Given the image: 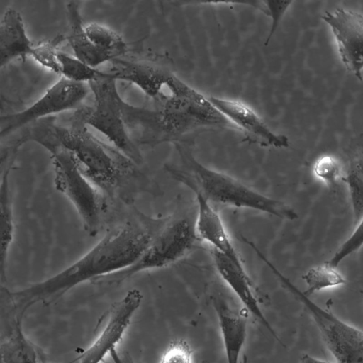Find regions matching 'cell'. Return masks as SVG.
I'll list each match as a JSON object with an SVG mask.
<instances>
[{
	"label": "cell",
	"instance_id": "28",
	"mask_svg": "<svg viewBox=\"0 0 363 363\" xmlns=\"http://www.w3.org/2000/svg\"><path fill=\"white\" fill-rule=\"evenodd\" d=\"M193 350L182 339L172 341L158 363H191Z\"/></svg>",
	"mask_w": 363,
	"mask_h": 363
},
{
	"label": "cell",
	"instance_id": "5",
	"mask_svg": "<svg viewBox=\"0 0 363 363\" xmlns=\"http://www.w3.org/2000/svg\"><path fill=\"white\" fill-rule=\"evenodd\" d=\"M52 117L35 121L24 128L26 142H35L50 153L57 191L73 205L84 231L95 237L102 229L108 213V199L80 171L73 155L55 139Z\"/></svg>",
	"mask_w": 363,
	"mask_h": 363
},
{
	"label": "cell",
	"instance_id": "8",
	"mask_svg": "<svg viewBox=\"0 0 363 363\" xmlns=\"http://www.w3.org/2000/svg\"><path fill=\"white\" fill-rule=\"evenodd\" d=\"M256 255L308 311L335 362L363 363L362 331L314 303L283 274L261 251L257 250Z\"/></svg>",
	"mask_w": 363,
	"mask_h": 363
},
{
	"label": "cell",
	"instance_id": "14",
	"mask_svg": "<svg viewBox=\"0 0 363 363\" xmlns=\"http://www.w3.org/2000/svg\"><path fill=\"white\" fill-rule=\"evenodd\" d=\"M197 203L194 228L200 241L227 257L242 272H246L240 257L235 248L223 223L213 206L203 196L195 194Z\"/></svg>",
	"mask_w": 363,
	"mask_h": 363
},
{
	"label": "cell",
	"instance_id": "18",
	"mask_svg": "<svg viewBox=\"0 0 363 363\" xmlns=\"http://www.w3.org/2000/svg\"><path fill=\"white\" fill-rule=\"evenodd\" d=\"M68 20V41L74 56L85 64L98 68L106 62H110L113 58L99 50L90 42L83 23L79 4L77 1H71L66 5Z\"/></svg>",
	"mask_w": 363,
	"mask_h": 363
},
{
	"label": "cell",
	"instance_id": "11",
	"mask_svg": "<svg viewBox=\"0 0 363 363\" xmlns=\"http://www.w3.org/2000/svg\"><path fill=\"white\" fill-rule=\"evenodd\" d=\"M143 296L137 289L129 290L110 310L109 317L96 340L79 357V363H101L122 339L139 308Z\"/></svg>",
	"mask_w": 363,
	"mask_h": 363
},
{
	"label": "cell",
	"instance_id": "13",
	"mask_svg": "<svg viewBox=\"0 0 363 363\" xmlns=\"http://www.w3.org/2000/svg\"><path fill=\"white\" fill-rule=\"evenodd\" d=\"M106 70L116 81L122 80L138 87L155 101L164 94L169 79L174 74L164 63L150 59H125L119 57L109 62Z\"/></svg>",
	"mask_w": 363,
	"mask_h": 363
},
{
	"label": "cell",
	"instance_id": "6",
	"mask_svg": "<svg viewBox=\"0 0 363 363\" xmlns=\"http://www.w3.org/2000/svg\"><path fill=\"white\" fill-rule=\"evenodd\" d=\"M194 221L195 217L188 213L169 216L166 223L130 266L91 282L98 285H118L136 274L163 268L184 258L200 241L195 232Z\"/></svg>",
	"mask_w": 363,
	"mask_h": 363
},
{
	"label": "cell",
	"instance_id": "27",
	"mask_svg": "<svg viewBox=\"0 0 363 363\" xmlns=\"http://www.w3.org/2000/svg\"><path fill=\"white\" fill-rule=\"evenodd\" d=\"M292 1H253L251 2V5H253L264 12L267 16L272 18V25L270 27L268 37L265 41V46H267L276 31L279 23L283 16L286 13V10L289 8Z\"/></svg>",
	"mask_w": 363,
	"mask_h": 363
},
{
	"label": "cell",
	"instance_id": "2",
	"mask_svg": "<svg viewBox=\"0 0 363 363\" xmlns=\"http://www.w3.org/2000/svg\"><path fill=\"white\" fill-rule=\"evenodd\" d=\"M166 87L169 94L164 93L156 101L158 106L155 108L124 102V121L130 136L138 147L183 142L184 137L198 130L230 129L238 131L208 96L174 74Z\"/></svg>",
	"mask_w": 363,
	"mask_h": 363
},
{
	"label": "cell",
	"instance_id": "24",
	"mask_svg": "<svg viewBox=\"0 0 363 363\" xmlns=\"http://www.w3.org/2000/svg\"><path fill=\"white\" fill-rule=\"evenodd\" d=\"M65 40V35H57L52 39L34 44L30 57L43 68L59 74L57 56L60 51V48Z\"/></svg>",
	"mask_w": 363,
	"mask_h": 363
},
{
	"label": "cell",
	"instance_id": "1",
	"mask_svg": "<svg viewBox=\"0 0 363 363\" xmlns=\"http://www.w3.org/2000/svg\"><path fill=\"white\" fill-rule=\"evenodd\" d=\"M168 218L147 216L135 210L72 264L45 280L12 293L15 305L26 310L38 303H51L81 284L128 267Z\"/></svg>",
	"mask_w": 363,
	"mask_h": 363
},
{
	"label": "cell",
	"instance_id": "16",
	"mask_svg": "<svg viewBox=\"0 0 363 363\" xmlns=\"http://www.w3.org/2000/svg\"><path fill=\"white\" fill-rule=\"evenodd\" d=\"M33 45L20 13L6 9L0 20V69L16 59L30 57Z\"/></svg>",
	"mask_w": 363,
	"mask_h": 363
},
{
	"label": "cell",
	"instance_id": "29",
	"mask_svg": "<svg viewBox=\"0 0 363 363\" xmlns=\"http://www.w3.org/2000/svg\"><path fill=\"white\" fill-rule=\"evenodd\" d=\"M23 145L17 134L0 137V174L13 165L16 154Z\"/></svg>",
	"mask_w": 363,
	"mask_h": 363
},
{
	"label": "cell",
	"instance_id": "30",
	"mask_svg": "<svg viewBox=\"0 0 363 363\" xmlns=\"http://www.w3.org/2000/svg\"><path fill=\"white\" fill-rule=\"evenodd\" d=\"M109 354L113 363H135L131 355L128 352L120 353L116 348H113L111 350Z\"/></svg>",
	"mask_w": 363,
	"mask_h": 363
},
{
	"label": "cell",
	"instance_id": "17",
	"mask_svg": "<svg viewBox=\"0 0 363 363\" xmlns=\"http://www.w3.org/2000/svg\"><path fill=\"white\" fill-rule=\"evenodd\" d=\"M223 339L227 363H239L247 337V318L232 309L220 298H213Z\"/></svg>",
	"mask_w": 363,
	"mask_h": 363
},
{
	"label": "cell",
	"instance_id": "10",
	"mask_svg": "<svg viewBox=\"0 0 363 363\" xmlns=\"http://www.w3.org/2000/svg\"><path fill=\"white\" fill-rule=\"evenodd\" d=\"M322 18L330 28L339 56L345 68L362 81V14L350 9L338 8L334 11H326Z\"/></svg>",
	"mask_w": 363,
	"mask_h": 363
},
{
	"label": "cell",
	"instance_id": "22",
	"mask_svg": "<svg viewBox=\"0 0 363 363\" xmlns=\"http://www.w3.org/2000/svg\"><path fill=\"white\" fill-rule=\"evenodd\" d=\"M302 279L307 286L303 293L308 296L324 289L344 285L347 282L340 272L325 263L309 269Z\"/></svg>",
	"mask_w": 363,
	"mask_h": 363
},
{
	"label": "cell",
	"instance_id": "23",
	"mask_svg": "<svg viewBox=\"0 0 363 363\" xmlns=\"http://www.w3.org/2000/svg\"><path fill=\"white\" fill-rule=\"evenodd\" d=\"M345 181L347 184L354 225L363 217V174L362 154L354 157L349 165Z\"/></svg>",
	"mask_w": 363,
	"mask_h": 363
},
{
	"label": "cell",
	"instance_id": "19",
	"mask_svg": "<svg viewBox=\"0 0 363 363\" xmlns=\"http://www.w3.org/2000/svg\"><path fill=\"white\" fill-rule=\"evenodd\" d=\"M11 167L0 174V285L6 280L7 259L15 230L9 179Z\"/></svg>",
	"mask_w": 363,
	"mask_h": 363
},
{
	"label": "cell",
	"instance_id": "4",
	"mask_svg": "<svg viewBox=\"0 0 363 363\" xmlns=\"http://www.w3.org/2000/svg\"><path fill=\"white\" fill-rule=\"evenodd\" d=\"M174 145L178 160L166 164L165 170L172 178L195 194L203 196L211 205L252 209L288 220L298 218L296 211L284 202L262 194L233 177L201 164L189 143L178 142Z\"/></svg>",
	"mask_w": 363,
	"mask_h": 363
},
{
	"label": "cell",
	"instance_id": "32",
	"mask_svg": "<svg viewBox=\"0 0 363 363\" xmlns=\"http://www.w3.org/2000/svg\"><path fill=\"white\" fill-rule=\"evenodd\" d=\"M300 363H336L331 362L326 360H323L316 357H314L308 354H302L300 357Z\"/></svg>",
	"mask_w": 363,
	"mask_h": 363
},
{
	"label": "cell",
	"instance_id": "9",
	"mask_svg": "<svg viewBox=\"0 0 363 363\" xmlns=\"http://www.w3.org/2000/svg\"><path fill=\"white\" fill-rule=\"evenodd\" d=\"M89 91L88 84L61 77L27 108L13 113L0 114V137L11 135L40 119L75 110Z\"/></svg>",
	"mask_w": 363,
	"mask_h": 363
},
{
	"label": "cell",
	"instance_id": "25",
	"mask_svg": "<svg viewBox=\"0 0 363 363\" xmlns=\"http://www.w3.org/2000/svg\"><path fill=\"white\" fill-rule=\"evenodd\" d=\"M363 243L362 220L354 225V228L349 237L341 244L332 257L325 263L337 269L347 257L357 252Z\"/></svg>",
	"mask_w": 363,
	"mask_h": 363
},
{
	"label": "cell",
	"instance_id": "20",
	"mask_svg": "<svg viewBox=\"0 0 363 363\" xmlns=\"http://www.w3.org/2000/svg\"><path fill=\"white\" fill-rule=\"evenodd\" d=\"M85 33L91 44L113 60L123 57L130 51L125 39L112 28L96 22L84 25Z\"/></svg>",
	"mask_w": 363,
	"mask_h": 363
},
{
	"label": "cell",
	"instance_id": "33",
	"mask_svg": "<svg viewBox=\"0 0 363 363\" xmlns=\"http://www.w3.org/2000/svg\"><path fill=\"white\" fill-rule=\"evenodd\" d=\"M239 363H249L246 355H243Z\"/></svg>",
	"mask_w": 363,
	"mask_h": 363
},
{
	"label": "cell",
	"instance_id": "7",
	"mask_svg": "<svg viewBox=\"0 0 363 363\" xmlns=\"http://www.w3.org/2000/svg\"><path fill=\"white\" fill-rule=\"evenodd\" d=\"M88 84L94 96L93 104L80 106L72 113L88 128L101 133L113 147L137 164L141 165L143 163L142 154L130 136L124 121L125 101L118 92L117 81L108 73V76L93 80Z\"/></svg>",
	"mask_w": 363,
	"mask_h": 363
},
{
	"label": "cell",
	"instance_id": "26",
	"mask_svg": "<svg viewBox=\"0 0 363 363\" xmlns=\"http://www.w3.org/2000/svg\"><path fill=\"white\" fill-rule=\"evenodd\" d=\"M315 176L328 185L334 186L342 178V167L340 161L332 155H323L314 163Z\"/></svg>",
	"mask_w": 363,
	"mask_h": 363
},
{
	"label": "cell",
	"instance_id": "12",
	"mask_svg": "<svg viewBox=\"0 0 363 363\" xmlns=\"http://www.w3.org/2000/svg\"><path fill=\"white\" fill-rule=\"evenodd\" d=\"M212 104L242 133L243 142L264 147L286 148L289 138L273 132L262 119L247 105L235 100L208 96Z\"/></svg>",
	"mask_w": 363,
	"mask_h": 363
},
{
	"label": "cell",
	"instance_id": "31",
	"mask_svg": "<svg viewBox=\"0 0 363 363\" xmlns=\"http://www.w3.org/2000/svg\"><path fill=\"white\" fill-rule=\"evenodd\" d=\"M0 363H17L13 354L3 345H0Z\"/></svg>",
	"mask_w": 363,
	"mask_h": 363
},
{
	"label": "cell",
	"instance_id": "15",
	"mask_svg": "<svg viewBox=\"0 0 363 363\" xmlns=\"http://www.w3.org/2000/svg\"><path fill=\"white\" fill-rule=\"evenodd\" d=\"M211 255L215 267L233 293L237 296L245 308L267 330L281 345L279 336L264 315L257 299L252 291V283L247 274L242 272L227 257L211 248Z\"/></svg>",
	"mask_w": 363,
	"mask_h": 363
},
{
	"label": "cell",
	"instance_id": "21",
	"mask_svg": "<svg viewBox=\"0 0 363 363\" xmlns=\"http://www.w3.org/2000/svg\"><path fill=\"white\" fill-rule=\"evenodd\" d=\"M57 58L60 66L59 74L70 81L89 84L93 80L108 76L105 70L94 68L74 55L64 52L60 51Z\"/></svg>",
	"mask_w": 363,
	"mask_h": 363
},
{
	"label": "cell",
	"instance_id": "3",
	"mask_svg": "<svg viewBox=\"0 0 363 363\" xmlns=\"http://www.w3.org/2000/svg\"><path fill=\"white\" fill-rule=\"evenodd\" d=\"M52 119L55 140L74 157L82 173L108 201L130 206L139 196L155 194L156 184L135 162L95 136L73 113L67 124Z\"/></svg>",
	"mask_w": 363,
	"mask_h": 363
}]
</instances>
